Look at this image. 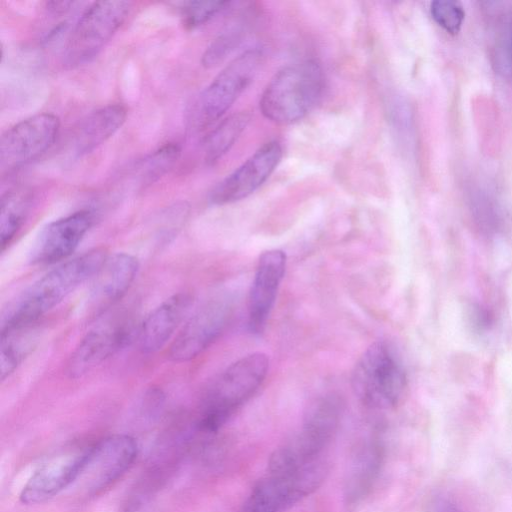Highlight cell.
I'll use <instances>...</instances> for the list:
<instances>
[{
    "label": "cell",
    "mask_w": 512,
    "mask_h": 512,
    "mask_svg": "<svg viewBox=\"0 0 512 512\" xmlns=\"http://www.w3.org/2000/svg\"><path fill=\"white\" fill-rule=\"evenodd\" d=\"M107 257L104 249L96 248L53 268L18 298L2 325L38 321L82 283L94 277Z\"/></svg>",
    "instance_id": "6da1fadb"
},
{
    "label": "cell",
    "mask_w": 512,
    "mask_h": 512,
    "mask_svg": "<svg viewBox=\"0 0 512 512\" xmlns=\"http://www.w3.org/2000/svg\"><path fill=\"white\" fill-rule=\"evenodd\" d=\"M269 359L256 352L227 367L212 383L202 402L197 429L215 433L246 403L263 383Z\"/></svg>",
    "instance_id": "7a4b0ae2"
},
{
    "label": "cell",
    "mask_w": 512,
    "mask_h": 512,
    "mask_svg": "<svg viewBox=\"0 0 512 512\" xmlns=\"http://www.w3.org/2000/svg\"><path fill=\"white\" fill-rule=\"evenodd\" d=\"M324 89V74L314 60L289 64L277 71L266 85L259 108L278 124H290L305 117L318 103Z\"/></svg>",
    "instance_id": "3957f363"
},
{
    "label": "cell",
    "mask_w": 512,
    "mask_h": 512,
    "mask_svg": "<svg viewBox=\"0 0 512 512\" xmlns=\"http://www.w3.org/2000/svg\"><path fill=\"white\" fill-rule=\"evenodd\" d=\"M407 378L400 358L384 341L371 344L359 358L352 372V387L368 408L394 407L404 395Z\"/></svg>",
    "instance_id": "277c9868"
},
{
    "label": "cell",
    "mask_w": 512,
    "mask_h": 512,
    "mask_svg": "<svg viewBox=\"0 0 512 512\" xmlns=\"http://www.w3.org/2000/svg\"><path fill=\"white\" fill-rule=\"evenodd\" d=\"M132 3L97 1L80 16L63 50V64L73 69L93 60L125 21Z\"/></svg>",
    "instance_id": "5b68a950"
},
{
    "label": "cell",
    "mask_w": 512,
    "mask_h": 512,
    "mask_svg": "<svg viewBox=\"0 0 512 512\" xmlns=\"http://www.w3.org/2000/svg\"><path fill=\"white\" fill-rule=\"evenodd\" d=\"M59 129V118L52 113L33 115L7 129L0 139L2 175L43 155L56 141Z\"/></svg>",
    "instance_id": "8992f818"
},
{
    "label": "cell",
    "mask_w": 512,
    "mask_h": 512,
    "mask_svg": "<svg viewBox=\"0 0 512 512\" xmlns=\"http://www.w3.org/2000/svg\"><path fill=\"white\" fill-rule=\"evenodd\" d=\"M138 456L136 440L126 434L105 437L87 447L84 466L77 480H83L89 496H95L118 481Z\"/></svg>",
    "instance_id": "52a82bcc"
},
{
    "label": "cell",
    "mask_w": 512,
    "mask_h": 512,
    "mask_svg": "<svg viewBox=\"0 0 512 512\" xmlns=\"http://www.w3.org/2000/svg\"><path fill=\"white\" fill-rule=\"evenodd\" d=\"M262 62L259 49H249L234 58L201 95L199 114L204 125L221 118L253 81Z\"/></svg>",
    "instance_id": "ba28073f"
},
{
    "label": "cell",
    "mask_w": 512,
    "mask_h": 512,
    "mask_svg": "<svg viewBox=\"0 0 512 512\" xmlns=\"http://www.w3.org/2000/svg\"><path fill=\"white\" fill-rule=\"evenodd\" d=\"M231 303L226 297L206 301L189 317L170 345L168 356L174 362L194 359L208 348L224 329Z\"/></svg>",
    "instance_id": "9c48e42d"
},
{
    "label": "cell",
    "mask_w": 512,
    "mask_h": 512,
    "mask_svg": "<svg viewBox=\"0 0 512 512\" xmlns=\"http://www.w3.org/2000/svg\"><path fill=\"white\" fill-rule=\"evenodd\" d=\"M281 157L279 142L265 143L215 186L210 201L215 205H226L248 197L268 179Z\"/></svg>",
    "instance_id": "30bf717a"
},
{
    "label": "cell",
    "mask_w": 512,
    "mask_h": 512,
    "mask_svg": "<svg viewBox=\"0 0 512 512\" xmlns=\"http://www.w3.org/2000/svg\"><path fill=\"white\" fill-rule=\"evenodd\" d=\"M132 323L126 319H115L100 324L89 331L72 352L66 373L78 379L121 350L130 340Z\"/></svg>",
    "instance_id": "8fae6325"
},
{
    "label": "cell",
    "mask_w": 512,
    "mask_h": 512,
    "mask_svg": "<svg viewBox=\"0 0 512 512\" xmlns=\"http://www.w3.org/2000/svg\"><path fill=\"white\" fill-rule=\"evenodd\" d=\"M94 213L83 209L47 224L31 251L33 264H53L68 258L92 227Z\"/></svg>",
    "instance_id": "7c38bea8"
},
{
    "label": "cell",
    "mask_w": 512,
    "mask_h": 512,
    "mask_svg": "<svg viewBox=\"0 0 512 512\" xmlns=\"http://www.w3.org/2000/svg\"><path fill=\"white\" fill-rule=\"evenodd\" d=\"M285 267L286 254L282 250H268L259 257L248 299V326L254 334L265 329Z\"/></svg>",
    "instance_id": "4fadbf2b"
},
{
    "label": "cell",
    "mask_w": 512,
    "mask_h": 512,
    "mask_svg": "<svg viewBox=\"0 0 512 512\" xmlns=\"http://www.w3.org/2000/svg\"><path fill=\"white\" fill-rule=\"evenodd\" d=\"M87 447L66 452L42 464L30 477L20 493V501L39 504L53 498L79 478L84 466Z\"/></svg>",
    "instance_id": "5bb4252c"
},
{
    "label": "cell",
    "mask_w": 512,
    "mask_h": 512,
    "mask_svg": "<svg viewBox=\"0 0 512 512\" xmlns=\"http://www.w3.org/2000/svg\"><path fill=\"white\" fill-rule=\"evenodd\" d=\"M192 303L190 294L180 292L154 308L138 329V344L145 354L156 353L171 339L187 315Z\"/></svg>",
    "instance_id": "9a60e30c"
},
{
    "label": "cell",
    "mask_w": 512,
    "mask_h": 512,
    "mask_svg": "<svg viewBox=\"0 0 512 512\" xmlns=\"http://www.w3.org/2000/svg\"><path fill=\"white\" fill-rule=\"evenodd\" d=\"M139 270L137 258L127 253L109 256L94 276L90 293L93 311L101 313L129 290Z\"/></svg>",
    "instance_id": "2e32d148"
},
{
    "label": "cell",
    "mask_w": 512,
    "mask_h": 512,
    "mask_svg": "<svg viewBox=\"0 0 512 512\" xmlns=\"http://www.w3.org/2000/svg\"><path fill=\"white\" fill-rule=\"evenodd\" d=\"M127 109L123 104H109L90 113L76 128L72 149L76 156H83L112 137L124 124Z\"/></svg>",
    "instance_id": "e0dca14e"
},
{
    "label": "cell",
    "mask_w": 512,
    "mask_h": 512,
    "mask_svg": "<svg viewBox=\"0 0 512 512\" xmlns=\"http://www.w3.org/2000/svg\"><path fill=\"white\" fill-rule=\"evenodd\" d=\"M38 321L7 324L1 327L0 378L14 372L38 340Z\"/></svg>",
    "instance_id": "ac0fdd59"
},
{
    "label": "cell",
    "mask_w": 512,
    "mask_h": 512,
    "mask_svg": "<svg viewBox=\"0 0 512 512\" xmlns=\"http://www.w3.org/2000/svg\"><path fill=\"white\" fill-rule=\"evenodd\" d=\"M31 196L25 190H10L1 197L0 246L3 251L22 227L30 208Z\"/></svg>",
    "instance_id": "d6986e66"
},
{
    "label": "cell",
    "mask_w": 512,
    "mask_h": 512,
    "mask_svg": "<svg viewBox=\"0 0 512 512\" xmlns=\"http://www.w3.org/2000/svg\"><path fill=\"white\" fill-rule=\"evenodd\" d=\"M249 115L244 112L224 119L206 138L204 144L205 161L213 164L225 155L245 130Z\"/></svg>",
    "instance_id": "ffe728a7"
},
{
    "label": "cell",
    "mask_w": 512,
    "mask_h": 512,
    "mask_svg": "<svg viewBox=\"0 0 512 512\" xmlns=\"http://www.w3.org/2000/svg\"><path fill=\"white\" fill-rule=\"evenodd\" d=\"M239 25H231L221 32L207 47L202 56V65L206 68L217 66L238 46L241 41Z\"/></svg>",
    "instance_id": "44dd1931"
},
{
    "label": "cell",
    "mask_w": 512,
    "mask_h": 512,
    "mask_svg": "<svg viewBox=\"0 0 512 512\" xmlns=\"http://www.w3.org/2000/svg\"><path fill=\"white\" fill-rule=\"evenodd\" d=\"M229 4V1L183 2L180 7L183 25L188 29L196 28L209 21Z\"/></svg>",
    "instance_id": "7402d4cb"
},
{
    "label": "cell",
    "mask_w": 512,
    "mask_h": 512,
    "mask_svg": "<svg viewBox=\"0 0 512 512\" xmlns=\"http://www.w3.org/2000/svg\"><path fill=\"white\" fill-rule=\"evenodd\" d=\"M492 57L495 71L503 77H512V15L498 31Z\"/></svg>",
    "instance_id": "603a6c76"
},
{
    "label": "cell",
    "mask_w": 512,
    "mask_h": 512,
    "mask_svg": "<svg viewBox=\"0 0 512 512\" xmlns=\"http://www.w3.org/2000/svg\"><path fill=\"white\" fill-rule=\"evenodd\" d=\"M430 12L435 22L451 34H457L464 21L465 12L457 1L438 0L431 3Z\"/></svg>",
    "instance_id": "cb8c5ba5"
},
{
    "label": "cell",
    "mask_w": 512,
    "mask_h": 512,
    "mask_svg": "<svg viewBox=\"0 0 512 512\" xmlns=\"http://www.w3.org/2000/svg\"><path fill=\"white\" fill-rule=\"evenodd\" d=\"M180 151L176 143H167L154 151L144 161V178L149 182L159 179L175 163Z\"/></svg>",
    "instance_id": "d4e9b609"
},
{
    "label": "cell",
    "mask_w": 512,
    "mask_h": 512,
    "mask_svg": "<svg viewBox=\"0 0 512 512\" xmlns=\"http://www.w3.org/2000/svg\"><path fill=\"white\" fill-rule=\"evenodd\" d=\"M165 395L161 389L150 388L144 394L140 403V414L149 420L156 417L162 410Z\"/></svg>",
    "instance_id": "484cf974"
},
{
    "label": "cell",
    "mask_w": 512,
    "mask_h": 512,
    "mask_svg": "<svg viewBox=\"0 0 512 512\" xmlns=\"http://www.w3.org/2000/svg\"><path fill=\"white\" fill-rule=\"evenodd\" d=\"M122 512H160L154 497L146 490L136 491Z\"/></svg>",
    "instance_id": "4316f807"
}]
</instances>
